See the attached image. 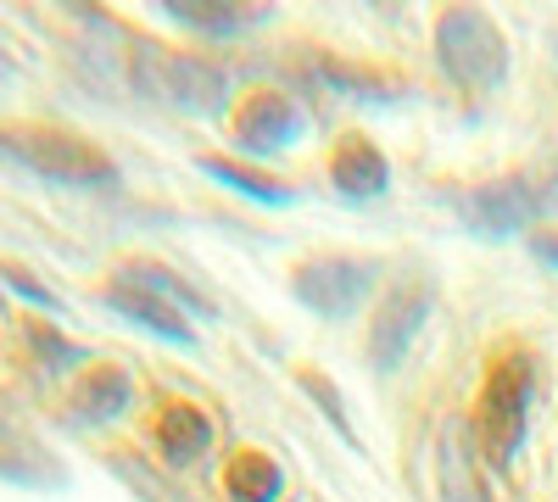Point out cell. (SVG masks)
Segmentation results:
<instances>
[{"mask_svg":"<svg viewBox=\"0 0 558 502\" xmlns=\"http://www.w3.org/2000/svg\"><path fill=\"white\" fill-rule=\"evenodd\" d=\"M28 346L45 357V369H73V363H84V346H73V341L57 335L51 325H39V318L28 325Z\"/></svg>","mask_w":558,"mask_h":502,"instance_id":"cell-19","label":"cell"},{"mask_svg":"<svg viewBox=\"0 0 558 502\" xmlns=\"http://www.w3.org/2000/svg\"><path fill=\"white\" fill-rule=\"evenodd\" d=\"M118 273H123V280H134V285H146L151 296L173 302L179 313H207V302H202V296H196L191 285H184V280H173L168 268H157V262H123Z\"/></svg>","mask_w":558,"mask_h":502,"instance_id":"cell-17","label":"cell"},{"mask_svg":"<svg viewBox=\"0 0 558 502\" xmlns=\"http://www.w3.org/2000/svg\"><path fill=\"white\" fill-rule=\"evenodd\" d=\"M168 17L184 28H202V34H241L252 23H263V7H218V0H168Z\"/></svg>","mask_w":558,"mask_h":502,"instance_id":"cell-14","label":"cell"},{"mask_svg":"<svg viewBox=\"0 0 558 502\" xmlns=\"http://www.w3.org/2000/svg\"><path fill=\"white\" fill-rule=\"evenodd\" d=\"M330 185L341 191V196H352V201H368V196H386V185H391V162H386V151L380 146H368V140H341L336 146V157H330Z\"/></svg>","mask_w":558,"mask_h":502,"instance_id":"cell-11","label":"cell"},{"mask_svg":"<svg viewBox=\"0 0 558 502\" xmlns=\"http://www.w3.org/2000/svg\"><path fill=\"white\" fill-rule=\"evenodd\" d=\"M302 134H307V107L296 96H279V89H257V96L235 107V140L229 146L246 157H274L296 146Z\"/></svg>","mask_w":558,"mask_h":502,"instance_id":"cell-7","label":"cell"},{"mask_svg":"<svg viewBox=\"0 0 558 502\" xmlns=\"http://www.w3.org/2000/svg\"><path fill=\"white\" fill-rule=\"evenodd\" d=\"M134 78L146 96L179 107V112H223L229 107V78L223 68H213L207 57H191V51H168V45H140L134 51Z\"/></svg>","mask_w":558,"mask_h":502,"instance_id":"cell-3","label":"cell"},{"mask_svg":"<svg viewBox=\"0 0 558 502\" xmlns=\"http://www.w3.org/2000/svg\"><path fill=\"white\" fill-rule=\"evenodd\" d=\"M223 486H229V497L235 502H274L279 497V464L268 458V452H235V464H229V475H223Z\"/></svg>","mask_w":558,"mask_h":502,"instance_id":"cell-15","label":"cell"},{"mask_svg":"<svg viewBox=\"0 0 558 502\" xmlns=\"http://www.w3.org/2000/svg\"><path fill=\"white\" fill-rule=\"evenodd\" d=\"M101 307H112L118 318H129V325H140V330H151V335H162V341H173V346H196L191 325H184V313H179L173 302L151 296L146 285H134V280H123V273H112V280L101 285Z\"/></svg>","mask_w":558,"mask_h":502,"instance_id":"cell-9","label":"cell"},{"mask_svg":"<svg viewBox=\"0 0 558 502\" xmlns=\"http://www.w3.org/2000/svg\"><path fill=\"white\" fill-rule=\"evenodd\" d=\"M0 475L17 480V486H62V469L39 452V441L23 436L7 419H0Z\"/></svg>","mask_w":558,"mask_h":502,"instance_id":"cell-13","label":"cell"},{"mask_svg":"<svg viewBox=\"0 0 558 502\" xmlns=\"http://www.w3.org/2000/svg\"><path fill=\"white\" fill-rule=\"evenodd\" d=\"M536 191H542V207L547 212H558V140L547 146V157H542V179H536Z\"/></svg>","mask_w":558,"mask_h":502,"instance_id":"cell-20","label":"cell"},{"mask_svg":"<svg viewBox=\"0 0 558 502\" xmlns=\"http://www.w3.org/2000/svg\"><path fill=\"white\" fill-rule=\"evenodd\" d=\"M0 273H7V285H12V291H23L28 302H39V307H57V296L45 291V285H34L28 273H23V268H0Z\"/></svg>","mask_w":558,"mask_h":502,"instance_id":"cell-21","label":"cell"},{"mask_svg":"<svg viewBox=\"0 0 558 502\" xmlns=\"http://www.w3.org/2000/svg\"><path fill=\"white\" fill-rule=\"evenodd\" d=\"M441 486H447V502H486L475 486V469H470V446L458 436H447V446H441Z\"/></svg>","mask_w":558,"mask_h":502,"instance_id":"cell-18","label":"cell"},{"mask_svg":"<svg viewBox=\"0 0 558 502\" xmlns=\"http://www.w3.org/2000/svg\"><path fill=\"white\" fill-rule=\"evenodd\" d=\"M151 436H157L168 464H196L202 452L213 446V419L202 414L196 402H168L157 414V425H151Z\"/></svg>","mask_w":558,"mask_h":502,"instance_id":"cell-12","label":"cell"},{"mask_svg":"<svg viewBox=\"0 0 558 502\" xmlns=\"http://www.w3.org/2000/svg\"><path fill=\"white\" fill-rule=\"evenodd\" d=\"M68 407H73L78 425H112V419H123L129 407H134V380H129V369H118V363H96V369L73 385Z\"/></svg>","mask_w":558,"mask_h":502,"instance_id":"cell-10","label":"cell"},{"mask_svg":"<svg viewBox=\"0 0 558 502\" xmlns=\"http://www.w3.org/2000/svg\"><path fill=\"white\" fill-rule=\"evenodd\" d=\"M553 57H558V28H553Z\"/></svg>","mask_w":558,"mask_h":502,"instance_id":"cell-23","label":"cell"},{"mask_svg":"<svg viewBox=\"0 0 558 502\" xmlns=\"http://www.w3.org/2000/svg\"><path fill=\"white\" fill-rule=\"evenodd\" d=\"M202 173H213L218 185L241 191V196H252V201H268V207H286V201H296L286 185H274V179H263V173H252V168H235V162H223V157H202Z\"/></svg>","mask_w":558,"mask_h":502,"instance_id":"cell-16","label":"cell"},{"mask_svg":"<svg viewBox=\"0 0 558 502\" xmlns=\"http://www.w3.org/2000/svg\"><path fill=\"white\" fill-rule=\"evenodd\" d=\"M436 57H441L447 78L463 84V89H475V96H486V89H497L508 78V39L475 7L441 12V23H436Z\"/></svg>","mask_w":558,"mask_h":502,"instance_id":"cell-2","label":"cell"},{"mask_svg":"<svg viewBox=\"0 0 558 502\" xmlns=\"http://www.w3.org/2000/svg\"><path fill=\"white\" fill-rule=\"evenodd\" d=\"M452 212L470 223L475 235H520L547 212L536 179H492V185H475L452 196Z\"/></svg>","mask_w":558,"mask_h":502,"instance_id":"cell-6","label":"cell"},{"mask_svg":"<svg viewBox=\"0 0 558 502\" xmlns=\"http://www.w3.org/2000/svg\"><path fill=\"white\" fill-rule=\"evenodd\" d=\"M536 257L558 268V235H536Z\"/></svg>","mask_w":558,"mask_h":502,"instance_id":"cell-22","label":"cell"},{"mask_svg":"<svg viewBox=\"0 0 558 502\" xmlns=\"http://www.w3.org/2000/svg\"><path fill=\"white\" fill-rule=\"evenodd\" d=\"M531 391H536V375H531V357H497V369L486 380V396H481V441L492 452V464H508L525 441V425H531Z\"/></svg>","mask_w":558,"mask_h":502,"instance_id":"cell-4","label":"cell"},{"mask_svg":"<svg viewBox=\"0 0 558 502\" xmlns=\"http://www.w3.org/2000/svg\"><path fill=\"white\" fill-rule=\"evenodd\" d=\"M0 151L12 162H23L28 173L51 179V185H68V191L118 185V162L96 140H84L73 128H57V123H0Z\"/></svg>","mask_w":558,"mask_h":502,"instance_id":"cell-1","label":"cell"},{"mask_svg":"<svg viewBox=\"0 0 558 502\" xmlns=\"http://www.w3.org/2000/svg\"><path fill=\"white\" fill-rule=\"evenodd\" d=\"M375 273H380V262H368V257H313L296 268L291 291L318 318H352L363 307V296L375 291Z\"/></svg>","mask_w":558,"mask_h":502,"instance_id":"cell-5","label":"cell"},{"mask_svg":"<svg viewBox=\"0 0 558 502\" xmlns=\"http://www.w3.org/2000/svg\"><path fill=\"white\" fill-rule=\"evenodd\" d=\"M425 313H430V285H397L380 313L368 318V357H375V369H397V363L408 357L418 325H425Z\"/></svg>","mask_w":558,"mask_h":502,"instance_id":"cell-8","label":"cell"}]
</instances>
